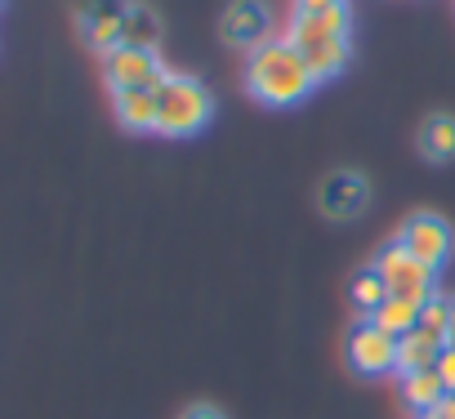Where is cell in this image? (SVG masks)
<instances>
[{
    "label": "cell",
    "mask_w": 455,
    "mask_h": 419,
    "mask_svg": "<svg viewBox=\"0 0 455 419\" xmlns=\"http://www.w3.org/2000/svg\"><path fill=\"white\" fill-rule=\"evenodd\" d=\"M348 366L357 375H388L397 370V335L379 330L371 317H362L353 330H348Z\"/></svg>",
    "instance_id": "obj_9"
},
{
    "label": "cell",
    "mask_w": 455,
    "mask_h": 419,
    "mask_svg": "<svg viewBox=\"0 0 455 419\" xmlns=\"http://www.w3.org/2000/svg\"><path fill=\"white\" fill-rule=\"evenodd\" d=\"M419 152H424V161H437V165L455 161V116L433 112L419 125Z\"/></svg>",
    "instance_id": "obj_13"
},
{
    "label": "cell",
    "mask_w": 455,
    "mask_h": 419,
    "mask_svg": "<svg viewBox=\"0 0 455 419\" xmlns=\"http://www.w3.org/2000/svg\"><path fill=\"white\" fill-rule=\"evenodd\" d=\"M442 415H446V419H455V392H451V397L442 401Z\"/></svg>",
    "instance_id": "obj_22"
},
{
    "label": "cell",
    "mask_w": 455,
    "mask_h": 419,
    "mask_svg": "<svg viewBox=\"0 0 455 419\" xmlns=\"http://www.w3.org/2000/svg\"><path fill=\"white\" fill-rule=\"evenodd\" d=\"M451 392H446V383L437 379V370H419V375H402V401H406V410H415L419 419L424 415H433V410H442V401H446Z\"/></svg>",
    "instance_id": "obj_12"
},
{
    "label": "cell",
    "mask_w": 455,
    "mask_h": 419,
    "mask_svg": "<svg viewBox=\"0 0 455 419\" xmlns=\"http://www.w3.org/2000/svg\"><path fill=\"white\" fill-rule=\"evenodd\" d=\"M219 32H223V41L233 50H246V54H255L259 45L277 41V23H273L268 0H233V5L223 10Z\"/></svg>",
    "instance_id": "obj_7"
},
{
    "label": "cell",
    "mask_w": 455,
    "mask_h": 419,
    "mask_svg": "<svg viewBox=\"0 0 455 419\" xmlns=\"http://www.w3.org/2000/svg\"><path fill=\"white\" fill-rule=\"evenodd\" d=\"M397 246L411 250L419 264H428L437 273L455 255V233H451V224L442 215H433V210H415V215H406L402 228H397Z\"/></svg>",
    "instance_id": "obj_5"
},
{
    "label": "cell",
    "mask_w": 455,
    "mask_h": 419,
    "mask_svg": "<svg viewBox=\"0 0 455 419\" xmlns=\"http://www.w3.org/2000/svg\"><path fill=\"white\" fill-rule=\"evenodd\" d=\"M125 14H130V0H76L81 41L103 59L108 50L121 45V36H125Z\"/></svg>",
    "instance_id": "obj_8"
},
{
    "label": "cell",
    "mask_w": 455,
    "mask_h": 419,
    "mask_svg": "<svg viewBox=\"0 0 455 419\" xmlns=\"http://www.w3.org/2000/svg\"><path fill=\"white\" fill-rule=\"evenodd\" d=\"M446 348H455V299H451V335H446Z\"/></svg>",
    "instance_id": "obj_23"
},
{
    "label": "cell",
    "mask_w": 455,
    "mask_h": 419,
    "mask_svg": "<svg viewBox=\"0 0 455 419\" xmlns=\"http://www.w3.org/2000/svg\"><path fill=\"white\" fill-rule=\"evenodd\" d=\"M348 28H353V14L348 5H335V10H295L291 28H286V41L299 50V59L308 63V72L322 81H335L348 59H353V41H348Z\"/></svg>",
    "instance_id": "obj_1"
},
{
    "label": "cell",
    "mask_w": 455,
    "mask_h": 419,
    "mask_svg": "<svg viewBox=\"0 0 455 419\" xmlns=\"http://www.w3.org/2000/svg\"><path fill=\"white\" fill-rule=\"evenodd\" d=\"M424 419H446V415H442V410H433V415H424Z\"/></svg>",
    "instance_id": "obj_24"
},
{
    "label": "cell",
    "mask_w": 455,
    "mask_h": 419,
    "mask_svg": "<svg viewBox=\"0 0 455 419\" xmlns=\"http://www.w3.org/2000/svg\"><path fill=\"white\" fill-rule=\"evenodd\" d=\"M415 330H424L428 339H437V344L446 348V335H451V299L433 295V299L419 308V326H415Z\"/></svg>",
    "instance_id": "obj_18"
},
{
    "label": "cell",
    "mask_w": 455,
    "mask_h": 419,
    "mask_svg": "<svg viewBox=\"0 0 455 419\" xmlns=\"http://www.w3.org/2000/svg\"><path fill=\"white\" fill-rule=\"evenodd\" d=\"M437 379L446 383V392H455V348H442V357H437Z\"/></svg>",
    "instance_id": "obj_19"
},
{
    "label": "cell",
    "mask_w": 455,
    "mask_h": 419,
    "mask_svg": "<svg viewBox=\"0 0 455 419\" xmlns=\"http://www.w3.org/2000/svg\"><path fill=\"white\" fill-rule=\"evenodd\" d=\"M246 90L264 107H295L317 90V76L308 72L299 50L286 36H277V41L259 45L255 54H246Z\"/></svg>",
    "instance_id": "obj_2"
},
{
    "label": "cell",
    "mask_w": 455,
    "mask_h": 419,
    "mask_svg": "<svg viewBox=\"0 0 455 419\" xmlns=\"http://www.w3.org/2000/svg\"><path fill=\"white\" fill-rule=\"evenodd\" d=\"M112 112L130 134H156V90H116Z\"/></svg>",
    "instance_id": "obj_11"
},
{
    "label": "cell",
    "mask_w": 455,
    "mask_h": 419,
    "mask_svg": "<svg viewBox=\"0 0 455 419\" xmlns=\"http://www.w3.org/2000/svg\"><path fill=\"white\" fill-rule=\"evenodd\" d=\"M442 357V344L428 339L424 330H411L397 339V375H419V370H433Z\"/></svg>",
    "instance_id": "obj_14"
},
{
    "label": "cell",
    "mask_w": 455,
    "mask_h": 419,
    "mask_svg": "<svg viewBox=\"0 0 455 419\" xmlns=\"http://www.w3.org/2000/svg\"><path fill=\"white\" fill-rule=\"evenodd\" d=\"M161 14L152 5H139V0H130V14H125V36L121 45H139V50H156L161 45Z\"/></svg>",
    "instance_id": "obj_15"
},
{
    "label": "cell",
    "mask_w": 455,
    "mask_h": 419,
    "mask_svg": "<svg viewBox=\"0 0 455 419\" xmlns=\"http://www.w3.org/2000/svg\"><path fill=\"white\" fill-rule=\"evenodd\" d=\"M375 273H379V281H384V290H388V299H411V304H428L437 290V273L428 268V264H419L411 250H402L397 241L393 246H384L379 255H375V264H371Z\"/></svg>",
    "instance_id": "obj_4"
},
{
    "label": "cell",
    "mask_w": 455,
    "mask_h": 419,
    "mask_svg": "<svg viewBox=\"0 0 455 419\" xmlns=\"http://www.w3.org/2000/svg\"><path fill=\"white\" fill-rule=\"evenodd\" d=\"M179 419H228V415H223L219 406H210V401H192V406H188Z\"/></svg>",
    "instance_id": "obj_20"
},
{
    "label": "cell",
    "mask_w": 455,
    "mask_h": 419,
    "mask_svg": "<svg viewBox=\"0 0 455 419\" xmlns=\"http://www.w3.org/2000/svg\"><path fill=\"white\" fill-rule=\"evenodd\" d=\"M419 308H424V304H411V299H384V308H379L371 321H375L379 330H388V335L402 339V335H411V330L419 326Z\"/></svg>",
    "instance_id": "obj_16"
},
{
    "label": "cell",
    "mask_w": 455,
    "mask_h": 419,
    "mask_svg": "<svg viewBox=\"0 0 455 419\" xmlns=\"http://www.w3.org/2000/svg\"><path fill=\"white\" fill-rule=\"evenodd\" d=\"M335 5H348V0H295V10L313 14V10H335Z\"/></svg>",
    "instance_id": "obj_21"
},
{
    "label": "cell",
    "mask_w": 455,
    "mask_h": 419,
    "mask_svg": "<svg viewBox=\"0 0 455 419\" xmlns=\"http://www.w3.org/2000/svg\"><path fill=\"white\" fill-rule=\"evenodd\" d=\"M384 299H388V290H384L379 273H375V268H362V273L353 277V308H357L362 317H375V312L384 308Z\"/></svg>",
    "instance_id": "obj_17"
},
{
    "label": "cell",
    "mask_w": 455,
    "mask_h": 419,
    "mask_svg": "<svg viewBox=\"0 0 455 419\" xmlns=\"http://www.w3.org/2000/svg\"><path fill=\"white\" fill-rule=\"evenodd\" d=\"M210 116H214L210 90L188 72H165V81L156 85V134L188 138V134H201Z\"/></svg>",
    "instance_id": "obj_3"
},
{
    "label": "cell",
    "mask_w": 455,
    "mask_h": 419,
    "mask_svg": "<svg viewBox=\"0 0 455 419\" xmlns=\"http://www.w3.org/2000/svg\"><path fill=\"white\" fill-rule=\"evenodd\" d=\"M165 63L156 50H139V45H116L103 54V81L108 90H156L165 81Z\"/></svg>",
    "instance_id": "obj_6"
},
{
    "label": "cell",
    "mask_w": 455,
    "mask_h": 419,
    "mask_svg": "<svg viewBox=\"0 0 455 419\" xmlns=\"http://www.w3.org/2000/svg\"><path fill=\"white\" fill-rule=\"evenodd\" d=\"M317 205H322V215L335 219V224L357 219L362 210L371 205V183H366V174H357V170H335V174H326V183L317 187Z\"/></svg>",
    "instance_id": "obj_10"
}]
</instances>
